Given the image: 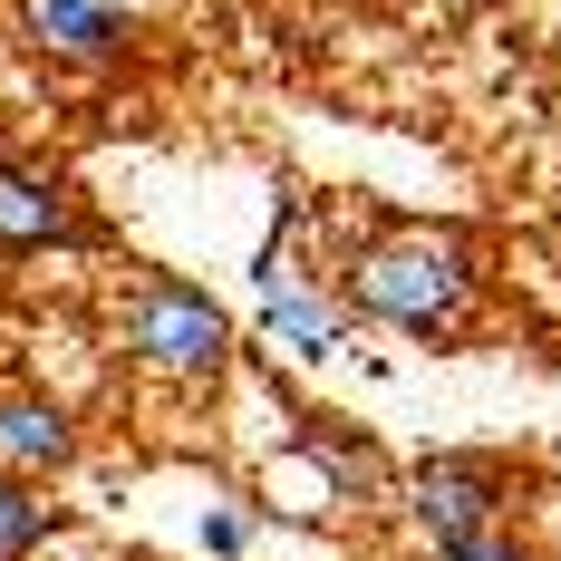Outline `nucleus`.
I'll list each match as a JSON object with an SVG mask.
<instances>
[{
	"label": "nucleus",
	"mask_w": 561,
	"mask_h": 561,
	"mask_svg": "<svg viewBox=\"0 0 561 561\" xmlns=\"http://www.w3.org/2000/svg\"><path fill=\"white\" fill-rule=\"evenodd\" d=\"M242 533H252L242 513H214V523H204V542H214V552H242Z\"/></svg>",
	"instance_id": "obj_9"
},
{
	"label": "nucleus",
	"mask_w": 561,
	"mask_h": 561,
	"mask_svg": "<svg viewBox=\"0 0 561 561\" xmlns=\"http://www.w3.org/2000/svg\"><path fill=\"white\" fill-rule=\"evenodd\" d=\"M68 416L58 407H39V397H0V455L10 465H68Z\"/></svg>",
	"instance_id": "obj_6"
},
{
	"label": "nucleus",
	"mask_w": 561,
	"mask_h": 561,
	"mask_svg": "<svg viewBox=\"0 0 561 561\" xmlns=\"http://www.w3.org/2000/svg\"><path fill=\"white\" fill-rule=\"evenodd\" d=\"M126 358L156 368V378H214L232 358V320L184 280H146L126 300Z\"/></svg>",
	"instance_id": "obj_3"
},
{
	"label": "nucleus",
	"mask_w": 561,
	"mask_h": 561,
	"mask_svg": "<svg viewBox=\"0 0 561 561\" xmlns=\"http://www.w3.org/2000/svg\"><path fill=\"white\" fill-rule=\"evenodd\" d=\"M30 39L49 58H78V68H98V58L126 49V20H116L107 0H39L30 10Z\"/></svg>",
	"instance_id": "obj_5"
},
{
	"label": "nucleus",
	"mask_w": 561,
	"mask_h": 561,
	"mask_svg": "<svg viewBox=\"0 0 561 561\" xmlns=\"http://www.w3.org/2000/svg\"><path fill=\"white\" fill-rule=\"evenodd\" d=\"M272 339L290 348V358H330L339 348V310L310 300V290H272Z\"/></svg>",
	"instance_id": "obj_7"
},
{
	"label": "nucleus",
	"mask_w": 561,
	"mask_h": 561,
	"mask_svg": "<svg viewBox=\"0 0 561 561\" xmlns=\"http://www.w3.org/2000/svg\"><path fill=\"white\" fill-rule=\"evenodd\" d=\"M348 310H368V320H388V330H465V310H474V252L446 242V232H397V242H368L358 262H348Z\"/></svg>",
	"instance_id": "obj_1"
},
{
	"label": "nucleus",
	"mask_w": 561,
	"mask_h": 561,
	"mask_svg": "<svg viewBox=\"0 0 561 561\" xmlns=\"http://www.w3.org/2000/svg\"><path fill=\"white\" fill-rule=\"evenodd\" d=\"M39 533H49V504H30V494H20V484L0 474V552L20 561L30 542H39Z\"/></svg>",
	"instance_id": "obj_8"
},
{
	"label": "nucleus",
	"mask_w": 561,
	"mask_h": 561,
	"mask_svg": "<svg viewBox=\"0 0 561 561\" xmlns=\"http://www.w3.org/2000/svg\"><path fill=\"white\" fill-rule=\"evenodd\" d=\"M0 561H10V552H0Z\"/></svg>",
	"instance_id": "obj_10"
},
{
	"label": "nucleus",
	"mask_w": 561,
	"mask_h": 561,
	"mask_svg": "<svg viewBox=\"0 0 561 561\" xmlns=\"http://www.w3.org/2000/svg\"><path fill=\"white\" fill-rule=\"evenodd\" d=\"M407 504H416L426 542H436L446 561H523L504 533H494V523H504V474L474 465V455H436V465H416V474H407Z\"/></svg>",
	"instance_id": "obj_2"
},
{
	"label": "nucleus",
	"mask_w": 561,
	"mask_h": 561,
	"mask_svg": "<svg viewBox=\"0 0 561 561\" xmlns=\"http://www.w3.org/2000/svg\"><path fill=\"white\" fill-rule=\"evenodd\" d=\"M49 242H78V204L58 174L0 165V252H49Z\"/></svg>",
	"instance_id": "obj_4"
}]
</instances>
